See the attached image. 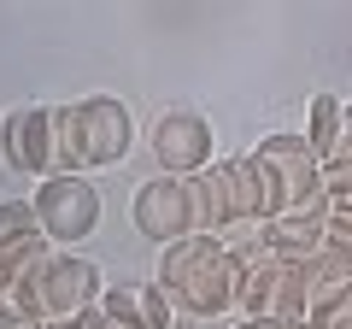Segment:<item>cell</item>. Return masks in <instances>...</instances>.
Returning a JSON list of instances; mask_svg holds the SVG:
<instances>
[{
	"instance_id": "cell-1",
	"label": "cell",
	"mask_w": 352,
	"mask_h": 329,
	"mask_svg": "<svg viewBox=\"0 0 352 329\" xmlns=\"http://www.w3.org/2000/svg\"><path fill=\"white\" fill-rule=\"evenodd\" d=\"M252 153H264L270 171H276L282 212H335V206H329V189H323V159L311 153L305 136H264Z\"/></svg>"
},
{
	"instance_id": "cell-2",
	"label": "cell",
	"mask_w": 352,
	"mask_h": 329,
	"mask_svg": "<svg viewBox=\"0 0 352 329\" xmlns=\"http://www.w3.org/2000/svg\"><path fill=\"white\" fill-rule=\"evenodd\" d=\"M36 212H41V235L53 247H76L100 229V194L88 177H41Z\"/></svg>"
},
{
	"instance_id": "cell-3",
	"label": "cell",
	"mask_w": 352,
	"mask_h": 329,
	"mask_svg": "<svg viewBox=\"0 0 352 329\" xmlns=\"http://www.w3.org/2000/svg\"><path fill=\"white\" fill-rule=\"evenodd\" d=\"M235 288H241V253H229L223 235H217L170 300L182 312H194V317H223V312H235Z\"/></svg>"
},
{
	"instance_id": "cell-4",
	"label": "cell",
	"mask_w": 352,
	"mask_h": 329,
	"mask_svg": "<svg viewBox=\"0 0 352 329\" xmlns=\"http://www.w3.org/2000/svg\"><path fill=\"white\" fill-rule=\"evenodd\" d=\"M41 306H47V317H82V312H94V306H100V270L88 265V259L53 247L47 265H41Z\"/></svg>"
},
{
	"instance_id": "cell-5",
	"label": "cell",
	"mask_w": 352,
	"mask_h": 329,
	"mask_svg": "<svg viewBox=\"0 0 352 329\" xmlns=\"http://www.w3.org/2000/svg\"><path fill=\"white\" fill-rule=\"evenodd\" d=\"M153 159L164 177H194L212 164V124L200 112H170L153 124Z\"/></svg>"
},
{
	"instance_id": "cell-6",
	"label": "cell",
	"mask_w": 352,
	"mask_h": 329,
	"mask_svg": "<svg viewBox=\"0 0 352 329\" xmlns=\"http://www.w3.org/2000/svg\"><path fill=\"white\" fill-rule=\"evenodd\" d=\"M135 229L147 241H159V247H170V241L194 235V212H188V189H182V177H153L135 189Z\"/></svg>"
},
{
	"instance_id": "cell-7",
	"label": "cell",
	"mask_w": 352,
	"mask_h": 329,
	"mask_svg": "<svg viewBox=\"0 0 352 329\" xmlns=\"http://www.w3.org/2000/svg\"><path fill=\"white\" fill-rule=\"evenodd\" d=\"M0 153L12 171L53 177V106H18L0 124Z\"/></svg>"
},
{
	"instance_id": "cell-8",
	"label": "cell",
	"mask_w": 352,
	"mask_h": 329,
	"mask_svg": "<svg viewBox=\"0 0 352 329\" xmlns=\"http://www.w3.org/2000/svg\"><path fill=\"white\" fill-rule=\"evenodd\" d=\"M76 124H82V153L88 164H118L135 141V118L124 100L112 94H94V100H76Z\"/></svg>"
},
{
	"instance_id": "cell-9",
	"label": "cell",
	"mask_w": 352,
	"mask_h": 329,
	"mask_svg": "<svg viewBox=\"0 0 352 329\" xmlns=\"http://www.w3.org/2000/svg\"><path fill=\"white\" fill-rule=\"evenodd\" d=\"M182 189H188V212H194V229L200 235H223L241 217L235 212V182H229V159H212L206 171L182 177Z\"/></svg>"
},
{
	"instance_id": "cell-10",
	"label": "cell",
	"mask_w": 352,
	"mask_h": 329,
	"mask_svg": "<svg viewBox=\"0 0 352 329\" xmlns=\"http://www.w3.org/2000/svg\"><path fill=\"white\" fill-rule=\"evenodd\" d=\"M100 312H112L129 329H170L176 323V300L159 282H118V288H106Z\"/></svg>"
},
{
	"instance_id": "cell-11",
	"label": "cell",
	"mask_w": 352,
	"mask_h": 329,
	"mask_svg": "<svg viewBox=\"0 0 352 329\" xmlns=\"http://www.w3.org/2000/svg\"><path fill=\"white\" fill-rule=\"evenodd\" d=\"M329 235V212H282L264 224V247L282 259V265H305V259L323 247Z\"/></svg>"
},
{
	"instance_id": "cell-12",
	"label": "cell",
	"mask_w": 352,
	"mask_h": 329,
	"mask_svg": "<svg viewBox=\"0 0 352 329\" xmlns=\"http://www.w3.org/2000/svg\"><path fill=\"white\" fill-rule=\"evenodd\" d=\"M264 312H270V317H294V323L311 317V277H305V265H282L276 277H270Z\"/></svg>"
},
{
	"instance_id": "cell-13",
	"label": "cell",
	"mask_w": 352,
	"mask_h": 329,
	"mask_svg": "<svg viewBox=\"0 0 352 329\" xmlns=\"http://www.w3.org/2000/svg\"><path fill=\"white\" fill-rule=\"evenodd\" d=\"M88 153H82V124L76 106H53V177H82Z\"/></svg>"
},
{
	"instance_id": "cell-14",
	"label": "cell",
	"mask_w": 352,
	"mask_h": 329,
	"mask_svg": "<svg viewBox=\"0 0 352 329\" xmlns=\"http://www.w3.org/2000/svg\"><path fill=\"white\" fill-rule=\"evenodd\" d=\"M340 136H346V106H340L335 94H317V100H311V124H305L311 153L329 164V159H335V147H340Z\"/></svg>"
},
{
	"instance_id": "cell-15",
	"label": "cell",
	"mask_w": 352,
	"mask_h": 329,
	"mask_svg": "<svg viewBox=\"0 0 352 329\" xmlns=\"http://www.w3.org/2000/svg\"><path fill=\"white\" fill-rule=\"evenodd\" d=\"M212 241H217V235H200V229H194V235H182V241H170V247H164V259H159V288H164V294L182 288V282H188V270L206 259V247H212Z\"/></svg>"
},
{
	"instance_id": "cell-16",
	"label": "cell",
	"mask_w": 352,
	"mask_h": 329,
	"mask_svg": "<svg viewBox=\"0 0 352 329\" xmlns=\"http://www.w3.org/2000/svg\"><path fill=\"white\" fill-rule=\"evenodd\" d=\"M36 229H41L36 200H0V247L18 241V235H36Z\"/></svg>"
},
{
	"instance_id": "cell-17",
	"label": "cell",
	"mask_w": 352,
	"mask_h": 329,
	"mask_svg": "<svg viewBox=\"0 0 352 329\" xmlns=\"http://www.w3.org/2000/svg\"><path fill=\"white\" fill-rule=\"evenodd\" d=\"M41 253H53V241L41 235H18V241H6V247H0V270H6V277H12V270H24L30 259H41Z\"/></svg>"
},
{
	"instance_id": "cell-18",
	"label": "cell",
	"mask_w": 352,
	"mask_h": 329,
	"mask_svg": "<svg viewBox=\"0 0 352 329\" xmlns=\"http://www.w3.org/2000/svg\"><path fill=\"white\" fill-rule=\"evenodd\" d=\"M241 329H311V323H294V317H270V312H258V317H241Z\"/></svg>"
},
{
	"instance_id": "cell-19",
	"label": "cell",
	"mask_w": 352,
	"mask_h": 329,
	"mask_svg": "<svg viewBox=\"0 0 352 329\" xmlns=\"http://www.w3.org/2000/svg\"><path fill=\"white\" fill-rule=\"evenodd\" d=\"M82 329H129V323H118L112 312H100V306H94V312H82Z\"/></svg>"
},
{
	"instance_id": "cell-20",
	"label": "cell",
	"mask_w": 352,
	"mask_h": 329,
	"mask_svg": "<svg viewBox=\"0 0 352 329\" xmlns=\"http://www.w3.org/2000/svg\"><path fill=\"white\" fill-rule=\"evenodd\" d=\"M0 329H41V317H24V312H0Z\"/></svg>"
},
{
	"instance_id": "cell-21",
	"label": "cell",
	"mask_w": 352,
	"mask_h": 329,
	"mask_svg": "<svg viewBox=\"0 0 352 329\" xmlns=\"http://www.w3.org/2000/svg\"><path fill=\"white\" fill-rule=\"evenodd\" d=\"M329 164H352V129L340 136V147H335V159H329Z\"/></svg>"
},
{
	"instance_id": "cell-22",
	"label": "cell",
	"mask_w": 352,
	"mask_h": 329,
	"mask_svg": "<svg viewBox=\"0 0 352 329\" xmlns=\"http://www.w3.org/2000/svg\"><path fill=\"white\" fill-rule=\"evenodd\" d=\"M41 329H82V317H41Z\"/></svg>"
},
{
	"instance_id": "cell-23",
	"label": "cell",
	"mask_w": 352,
	"mask_h": 329,
	"mask_svg": "<svg viewBox=\"0 0 352 329\" xmlns=\"http://www.w3.org/2000/svg\"><path fill=\"white\" fill-rule=\"evenodd\" d=\"M323 329H352V317H329V323Z\"/></svg>"
},
{
	"instance_id": "cell-24",
	"label": "cell",
	"mask_w": 352,
	"mask_h": 329,
	"mask_svg": "<svg viewBox=\"0 0 352 329\" xmlns=\"http://www.w3.org/2000/svg\"><path fill=\"white\" fill-rule=\"evenodd\" d=\"M346 129H352V100H346Z\"/></svg>"
},
{
	"instance_id": "cell-25",
	"label": "cell",
	"mask_w": 352,
	"mask_h": 329,
	"mask_svg": "<svg viewBox=\"0 0 352 329\" xmlns=\"http://www.w3.org/2000/svg\"><path fill=\"white\" fill-rule=\"evenodd\" d=\"M0 288H6V270H0Z\"/></svg>"
}]
</instances>
